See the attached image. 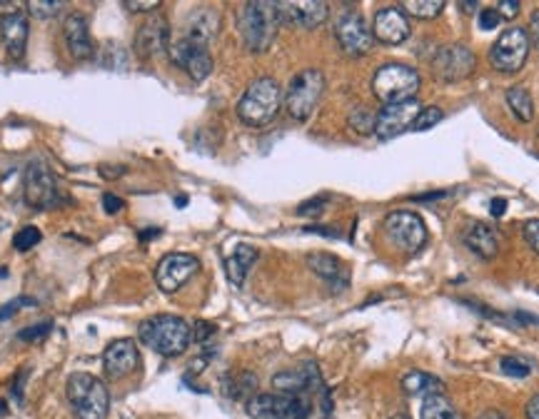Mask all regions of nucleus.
Returning a JSON list of instances; mask_svg holds the SVG:
<instances>
[{
	"label": "nucleus",
	"instance_id": "f257e3e1",
	"mask_svg": "<svg viewBox=\"0 0 539 419\" xmlns=\"http://www.w3.org/2000/svg\"><path fill=\"white\" fill-rule=\"evenodd\" d=\"M138 337L145 348H150L163 357L182 355L192 339L190 324L175 314H156L138 324Z\"/></svg>",
	"mask_w": 539,
	"mask_h": 419
},
{
	"label": "nucleus",
	"instance_id": "f03ea898",
	"mask_svg": "<svg viewBox=\"0 0 539 419\" xmlns=\"http://www.w3.org/2000/svg\"><path fill=\"white\" fill-rule=\"evenodd\" d=\"M282 25L277 3H245L238 13V28L242 43L250 53H265L273 46Z\"/></svg>",
	"mask_w": 539,
	"mask_h": 419
},
{
	"label": "nucleus",
	"instance_id": "7ed1b4c3",
	"mask_svg": "<svg viewBox=\"0 0 539 419\" xmlns=\"http://www.w3.org/2000/svg\"><path fill=\"white\" fill-rule=\"evenodd\" d=\"M65 395L71 402L72 412L78 419H105L110 409V392L105 382L88 374V372H75L68 377Z\"/></svg>",
	"mask_w": 539,
	"mask_h": 419
},
{
	"label": "nucleus",
	"instance_id": "20e7f679",
	"mask_svg": "<svg viewBox=\"0 0 539 419\" xmlns=\"http://www.w3.org/2000/svg\"><path fill=\"white\" fill-rule=\"evenodd\" d=\"M282 105V88L273 78H257L238 103V118L250 128H263L275 120Z\"/></svg>",
	"mask_w": 539,
	"mask_h": 419
},
{
	"label": "nucleus",
	"instance_id": "39448f33",
	"mask_svg": "<svg viewBox=\"0 0 539 419\" xmlns=\"http://www.w3.org/2000/svg\"><path fill=\"white\" fill-rule=\"evenodd\" d=\"M422 78L415 68L402 65V63H390L383 65L372 78V93L384 105H397V103H409L419 93Z\"/></svg>",
	"mask_w": 539,
	"mask_h": 419
},
{
	"label": "nucleus",
	"instance_id": "423d86ee",
	"mask_svg": "<svg viewBox=\"0 0 539 419\" xmlns=\"http://www.w3.org/2000/svg\"><path fill=\"white\" fill-rule=\"evenodd\" d=\"M324 93V75L317 68H307V71L298 72L290 80L288 90H285V108L295 120L305 122L310 118L320 97Z\"/></svg>",
	"mask_w": 539,
	"mask_h": 419
},
{
	"label": "nucleus",
	"instance_id": "0eeeda50",
	"mask_svg": "<svg viewBox=\"0 0 539 419\" xmlns=\"http://www.w3.org/2000/svg\"><path fill=\"white\" fill-rule=\"evenodd\" d=\"M248 415L252 419H307L310 399L305 395H255L248 399Z\"/></svg>",
	"mask_w": 539,
	"mask_h": 419
},
{
	"label": "nucleus",
	"instance_id": "6e6552de",
	"mask_svg": "<svg viewBox=\"0 0 539 419\" xmlns=\"http://www.w3.org/2000/svg\"><path fill=\"white\" fill-rule=\"evenodd\" d=\"M384 235L395 245L397 250L415 255L425 247L427 242V228L422 222V217L408 210H395L384 217Z\"/></svg>",
	"mask_w": 539,
	"mask_h": 419
},
{
	"label": "nucleus",
	"instance_id": "1a4fd4ad",
	"mask_svg": "<svg viewBox=\"0 0 539 419\" xmlns=\"http://www.w3.org/2000/svg\"><path fill=\"white\" fill-rule=\"evenodd\" d=\"M529 38L525 28H507L502 36L494 40L490 50V63L494 71L517 72L527 63Z\"/></svg>",
	"mask_w": 539,
	"mask_h": 419
},
{
	"label": "nucleus",
	"instance_id": "9d476101",
	"mask_svg": "<svg viewBox=\"0 0 539 419\" xmlns=\"http://www.w3.org/2000/svg\"><path fill=\"white\" fill-rule=\"evenodd\" d=\"M21 3L0 0V40L15 60L23 58L28 46V11Z\"/></svg>",
	"mask_w": 539,
	"mask_h": 419
},
{
	"label": "nucleus",
	"instance_id": "9b49d317",
	"mask_svg": "<svg viewBox=\"0 0 539 419\" xmlns=\"http://www.w3.org/2000/svg\"><path fill=\"white\" fill-rule=\"evenodd\" d=\"M198 270H200V260H198L195 255H188V252H170L156 267L157 288L163 289L165 295H173V292H178Z\"/></svg>",
	"mask_w": 539,
	"mask_h": 419
},
{
	"label": "nucleus",
	"instance_id": "f8f14e48",
	"mask_svg": "<svg viewBox=\"0 0 539 419\" xmlns=\"http://www.w3.org/2000/svg\"><path fill=\"white\" fill-rule=\"evenodd\" d=\"M58 182L46 163H30L25 170V203L36 210H48L58 203Z\"/></svg>",
	"mask_w": 539,
	"mask_h": 419
},
{
	"label": "nucleus",
	"instance_id": "ddd939ff",
	"mask_svg": "<svg viewBox=\"0 0 539 419\" xmlns=\"http://www.w3.org/2000/svg\"><path fill=\"white\" fill-rule=\"evenodd\" d=\"M170 60L182 68V71L190 75L195 83L205 80L210 72H213V58L207 53V46H200L195 40H188V38H180L178 43H173L168 48Z\"/></svg>",
	"mask_w": 539,
	"mask_h": 419
},
{
	"label": "nucleus",
	"instance_id": "4468645a",
	"mask_svg": "<svg viewBox=\"0 0 539 419\" xmlns=\"http://www.w3.org/2000/svg\"><path fill=\"white\" fill-rule=\"evenodd\" d=\"M335 38L340 43V48L345 50L348 55H367L372 50V43H375V36L372 30L365 23V18L358 15V13H345L335 25Z\"/></svg>",
	"mask_w": 539,
	"mask_h": 419
},
{
	"label": "nucleus",
	"instance_id": "2eb2a0df",
	"mask_svg": "<svg viewBox=\"0 0 539 419\" xmlns=\"http://www.w3.org/2000/svg\"><path fill=\"white\" fill-rule=\"evenodd\" d=\"M417 100H409V103H397V105H384L377 118H375V135L380 140H392L397 135H402L405 130H412V122L419 115Z\"/></svg>",
	"mask_w": 539,
	"mask_h": 419
},
{
	"label": "nucleus",
	"instance_id": "dca6fc26",
	"mask_svg": "<svg viewBox=\"0 0 539 419\" xmlns=\"http://www.w3.org/2000/svg\"><path fill=\"white\" fill-rule=\"evenodd\" d=\"M475 65H477V60L467 46H447V48L437 50V55H434V72L447 83L469 78Z\"/></svg>",
	"mask_w": 539,
	"mask_h": 419
},
{
	"label": "nucleus",
	"instance_id": "f3484780",
	"mask_svg": "<svg viewBox=\"0 0 539 419\" xmlns=\"http://www.w3.org/2000/svg\"><path fill=\"white\" fill-rule=\"evenodd\" d=\"M138 365H140V352H138L135 339H131V337H122V339L110 342L108 349L103 352V370L115 382L132 374V372L138 370Z\"/></svg>",
	"mask_w": 539,
	"mask_h": 419
},
{
	"label": "nucleus",
	"instance_id": "a211bd4d",
	"mask_svg": "<svg viewBox=\"0 0 539 419\" xmlns=\"http://www.w3.org/2000/svg\"><path fill=\"white\" fill-rule=\"evenodd\" d=\"M372 36L377 38L384 46H400L409 38V21L400 8H383L375 15V25H372Z\"/></svg>",
	"mask_w": 539,
	"mask_h": 419
},
{
	"label": "nucleus",
	"instance_id": "6ab92c4d",
	"mask_svg": "<svg viewBox=\"0 0 539 419\" xmlns=\"http://www.w3.org/2000/svg\"><path fill=\"white\" fill-rule=\"evenodd\" d=\"M63 38H65V46L71 50L72 58L88 60L96 55V46H93V38H90V25L83 13H71L63 23Z\"/></svg>",
	"mask_w": 539,
	"mask_h": 419
},
{
	"label": "nucleus",
	"instance_id": "aec40b11",
	"mask_svg": "<svg viewBox=\"0 0 539 419\" xmlns=\"http://www.w3.org/2000/svg\"><path fill=\"white\" fill-rule=\"evenodd\" d=\"M280 8V18L282 23L298 25L305 30H312L317 25H323L330 15L327 3H315V0H305V3H277Z\"/></svg>",
	"mask_w": 539,
	"mask_h": 419
},
{
	"label": "nucleus",
	"instance_id": "412c9836",
	"mask_svg": "<svg viewBox=\"0 0 539 419\" xmlns=\"http://www.w3.org/2000/svg\"><path fill=\"white\" fill-rule=\"evenodd\" d=\"M170 48V28L165 18H150L147 23L140 25L138 36H135V50L138 55L143 58H150V55H157L163 50Z\"/></svg>",
	"mask_w": 539,
	"mask_h": 419
},
{
	"label": "nucleus",
	"instance_id": "4be33fe9",
	"mask_svg": "<svg viewBox=\"0 0 539 419\" xmlns=\"http://www.w3.org/2000/svg\"><path fill=\"white\" fill-rule=\"evenodd\" d=\"M307 267L317 277H323L324 282H330L333 288H345L348 285V270L340 257L330 252H312L307 255Z\"/></svg>",
	"mask_w": 539,
	"mask_h": 419
},
{
	"label": "nucleus",
	"instance_id": "5701e85b",
	"mask_svg": "<svg viewBox=\"0 0 539 419\" xmlns=\"http://www.w3.org/2000/svg\"><path fill=\"white\" fill-rule=\"evenodd\" d=\"M273 387L285 392V395H302L312 387H320L323 390V382H320V374H317V367H310V370H288L280 372L273 377Z\"/></svg>",
	"mask_w": 539,
	"mask_h": 419
},
{
	"label": "nucleus",
	"instance_id": "b1692460",
	"mask_svg": "<svg viewBox=\"0 0 539 419\" xmlns=\"http://www.w3.org/2000/svg\"><path fill=\"white\" fill-rule=\"evenodd\" d=\"M257 257H260V252L255 250L252 245H238L225 257V275H228V280L235 288H240L245 282V277L250 272L252 264L257 263Z\"/></svg>",
	"mask_w": 539,
	"mask_h": 419
},
{
	"label": "nucleus",
	"instance_id": "393cba45",
	"mask_svg": "<svg viewBox=\"0 0 539 419\" xmlns=\"http://www.w3.org/2000/svg\"><path fill=\"white\" fill-rule=\"evenodd\" d=\"M402 390H405L409 397H422V399H427V397L444 395V382L440 377H434V374L412 370L402 377Z\"/></svg>",
	"mask_w": 539,
	"mask_h": 419
},
{
	"label": "nucleus",
	"instance_id": "a878e982",
	"mask_svg": "<svg viewBox=\"0 0 539 419\" xmlns=\"http://www.w3.org/2000/svg\"><path fill=\"white\" fill-rule=\"evenodd\" d=\"M217 33V18L215 13L207 11V8H200V11L192 13L190 23H188V33L185 38L188 40H195L200 46H207Z\"/></svg>",
	"mask_w": 539,
	"mask_h": 419
},
{
	"label": "nucleus",
	"instance_id": "bb28decb",
	"mask_svg": "<svg viewBox=\"0 0 539 419\" xmlns=\"http://www.w3.org/2000/svg\"><path fill=\"white\" fill-rule=\"evenodd\" d=\"M465 245H467L475 255L484 257V260L494 257L497 250H500L497 235H494V230L487 228V225H472V228L467 230V235H465Z\"/></svg>",
	"mask_w": 539,
	"mask_h": 419
},
{
	"label": "nucleus",
	"instance_id": "cd10ccee",
	"mask_svg": "<svg viewBox=\"0 0 539 419\" xmlns=\"http://www.w3.org/2000/svg\"><path fill=\"white\" fill-rule=\"evenodd\" d=\"M422 419H462V415L457 412L455 405L444 395H434L422 399Z\"/></svg>",
	"mask_w": 539,
	"mask_h": 419
},
{
	"label": "nucleus",
	"instance_id": "c85d7f7f",
	"mask_svg": "<svg viewBox=\"0 0 539 419\" xmlns=\"http://www.w3.org/2000/svg\"><path fill=\"white\" fill-rule=\"evenodd\" d=\"M507 105L515 113V118L522 120V122H529L535 118V103H532V96L525 88H510L507 90Z\"/></svg>",
	"mask_w": 539,
	"mask_h": 419
},
{
	"label": "nucleus",
	"instance_id": "c756f323",
	"mask_svg": "<svg viewBox=\"0 0 539 419\" xmlns=\"http://www.w3.org/2000/svg\"><path fill=\"white\" fill-rule=\"evenodd\" d=\"M400 11L405 15H412V18H419V21H432L444 11V0H425V3L422 0H405L400 5Z\"/></svg>",
	"mask_w": 539,
	"mask_h": 419
},
{
	"label": "nucleus",
	"instance_id": "7c9ffc66",
	"mask_svg": "<svg viewBox=\"0 0 539 419\" xmlns=\"http://www.w3.org/2000/svg\"><path fill=\"white\" fill-rule=\"evenodd\" d=\"M40 239H43L40 230L33 228V225H25V228H21L18 232H15V238H13V247H15L18 252H28V250H33Z\"/></svg>",
	"mask_w": 539,
	"mask_h": 419
},
{
	"label": "nucleus",
	"instance_id": "2f4dec72",
	"mask_svg": "<svg viewBox=\"0 0 539 419\" xmlns=\"http://www.w3.org/2000/svg\"><path fill=\"white\" fill-rule=\"evenodd\" d=\"M255 387H257V380H255L252 374H248V372H242L238 380H235V377H230L228 380V395L235 397V399H240V397L252 395V392H255Z\"/></svg>",
	"mask_w": 539,
	"mask_h": 419
},
{
	"label": "nucleus",
	"instance_id": "473e14b6",
	"mask_svg": "<svg viewBox=\"0 0 539 419\" xmlns=\"http://www.w3.org/2000/svg\"><path fill=\"white\" fill-rule=\"evenodd\" d=\"M25 8L36 18H53V15H58L60 8H65V3H60V0H30V3H25Z\"/></svg>",
	"mask_w": 539,
	"mask_h": 419
},
{
	"label": "nucleus",
	"instance_id": "72a5a7b5",
	"mask_svg": "<svg viewBox=\"0 0 539 419\" xmlns=\"http://www.w3.org/2000/svg\"><path fill=\"white\" fill-rule=\"evenodd\" d=\"M442 120V110L434 108V105H430V108H422L419 110V115L415 118V122H412V130H430V128H434L437 122Z\"/></svg>",
	"mask_w": 539,
	"mask_h": 419
},
{
	"label": "nucleus",
	"instance_id": "f704fd0d",
	"mask_svg": "<svg viewBox=\"0 0 539 419\" xmlns=\"http://www.w3.org/2000/svg\"><path fill=\"white\" fill-rule=\"evenodd\" d=\"M375 118L377 115H372L367 108H358L350 115V125L358 132H362V135H367V132H375Z\"/></svg>",
	"mask_w": 539,
	"mask_h": 419
},
{
	"label": "nucleus",
	"instance_id": "c9c22d12",
	"mask_svg": "<svg viewBox=\"0 0 539 419\" xmlns=\"http://www.w3.org/2000/svg\"><path fill=\"white\" fill-rule=\"evenodd\" d=\"M500 367H502L504 374H510V377H529V372H532V367H529L527 362L519 357H502L500 359Z\"/></svg>",
	"mask_w": 539,
	"mask_h": 419
},
{
	"label": "nucleus",
	"instance_id": "e433bc0d",
	"mask_svg": "<svg viewBox=\"0 0 539 419\" xmlns=\"http://www.w3.org/2000/svg\"><path fill=\"white\" fill-rule=\"evenodd\" d=\"M50 330H53V323L30 324V327H25V330H21V332H18V339H21V342H38V339L48 337Z\"/></svg>",
	"mask_w": 539,
	"mask_h": 419
},
{
	"label": "nucleus",
	"instance_id": "4c0bfd02",
	"mask_svg": "<svg viewBox=\"0 0 539 419\" xmlns=\"http://www.w3.org/2000/svg\"><path fill=\"white\" fill-rule=\"evenodd\" d=\"M215 335H217V327L213 323H205V320H200V323H195V327H192V339H195V342H200V345H205L207 339H213Z\"/></svg>",
	"mask_w": 539,
	"mask_h": 419
},
{
	"label": "nucleus",
	"instance_id": "58836bf2",
	"mask_svg": "<svg viewBox=\"0 0 539 419\" xmlns=\"http://www.w3.org/2000/svg\"><path fill=\"white\" fill-rule=\"evenodd\" d=\"M500 23H502L500 13L494 11V8H482V13H479V28L482 30H494Z\"/></svg>",
	"mask_w": 539,
	"mask_h": 419
},
{
	"label": "nucleus",
	"instance_id": "ea45409f",
	"mask_svg": "<svg viewBox=\"0 0 539 419\" xmlns=\"http://www.w3.org/2000/svg\"><path fill=\"white\" fill-rule=\"evenodd\" d=\"M30 305H36V299H28V297L13 299V302H8V305L0 307V320H8V317H13L21 307H30Z\"/></svg>",
	"mask_w": 539,
	"mask_h": 419
},
{
	"label": "nucleus",
	"instance_id": "a19ab883",
	"mask_svg": "<svg viewBox=\"0 0 539 419\" xmlns=\"http://www.w3.org/2000/svg\"><path fill=\"white\" fill-rule=\"evenodd\" d=\"M324 203H327V195H320V197H312L307 203L299 205V215H320L323 213Z\"/></svg>",
	"mask_w": 539,
	"mask_h": 419
},
{
	"label": "nucleus",
	"instance_id": "79ce46f5",
	"mask_svg": "<svg viewBox=\"0 0 539 419\" xmlns=\"http://www.w3.org/2000/svg\"><path fill=\"white\" fill-rule=\"evenodd\" d=\"M525 239H527L529 247L539 255V220H529L525 225Z\"/></svg>",
	"mask_w": 539,
	"mask_h": 419
},
{
	"label": "nucleus",
	"instance_id": "37998d69",
	"mask_svg": "<svg viewBox=\"0 0 539 419\" xmlns=\"http://www.w3.org/2000/svg\"><path fill=\"white\" fill-rule=\"evenodd\" d=\"M103 207H105V213H108V215H118V213H122L125 203L120 200L118 195L108 192V195H103Z\"/></svg>",
	"mask_w": 539,
	"mask_h": 419
},
{
	"label": "nucleus",
	"instance_id": "c03bdc74",
	"mask_svg": "<svg viewBox=\"0 0 539 419\" xmlns=\"http://www.w3.org/2000/svg\"><path fill=\"white\" fill-rule=\"evenodd\" d=\"M125 8H131L132 13H145L160 8V0H125Z\"/></svg>",
	"mask_w": 539,
	"mask_h": 419
},
{
	"label": "nucleus",
	"instance_id": "a18cd8bd",
	"mask_svg": "<svg viewBox=\"0 0 539 419\" xmlns=\"http://www.w3.org/2000/svg\"><path fill=\"white\" fill-rule=\"evenodd\" d=\"M519 0H502L500 5H497V13H500V18H515L517 13H519Z\"/></svg>",
	"mask_w": 539,
	"mask_h": 419
},
{
	"label": "nucleus",
	"instance_id": "49530a36",
	"mask_svg": "<svg viewBox=\"0 0 539 419\" xmlns=\"http://www.w3.org/2000/svg\"><path fill=\"white\" fill-rule=\"evenodd\" d=\"M529 43L539 50V11L532 13V21H529V30H527Z\"/></svg>",
	"mask_w": 539,
	"mask_h": 419
},
{
	"label": "nucleus",
	"instance_id": "de8ad7c7",
	"mask_svg": "<svg viewBox=\"0 0 539 419\" xmlns=\"http://www.w3.org/2000/svg\"><path fill=\"white\" fill-rule=\"evenodd\" d=\"M490 210L494 217H502L504 213H507V200H502V197H494L490 203Z\"/></svg>",
	"mask_w": 539,
	"mask_h": 419
},
{
	"label": "nucleus",
	"instance_id": "09e8293b",
	"mask_svg": "<svg viewBox=\"0 0 539 419\" xmlns=\"http://www.w3.org/2000/svg\"><path fill=\"white\" fill-rule=\"evenodd\" d=\"M525 412H527V419H539V395H535L529 399Z\"/></svg>",
	"mask_w": 539,
	"mask_h": 419
},
{
	"label": "nucleus",
	"instance_id": "8fccbe9b",
	"mask_svg": "<svg viewBox=\"0 0 539 419\" xmlns=\"http://www.w3.org/2000/svg\"><path fill=\"white\" fill-rule=\"evenodd\" d=\"M477 419H507L502 415V412H497V409H487V412H484V415H479Z\"/></svg>",
	"mask_w": 539,
	"mask_h": 419
},
{
	"label": "nucleus",
	"instance_id": "3c124183",
	"mask_svg": "<svg viewBox=\"0 0 539 419\" xmlns=\"http://www.w3.org/2000/svg\"><path fill=\"white\" fill-rule=\"evenodd\" d=\"M157 235H160V230H157V228H147V230H145V232H140V239H143V242H145V239L157 238Z\"/></svg>",
	"mask_w": 539,
	"mask_h": 419
},
{
	"label": "nucleus",
	"instance_id": "603ef678",
	"mask_svg": "<svg viewBox=\"0 0 539 419\" xmlns=\"http://www.w3.org/2000/svg\"><path fill=\"white\" fill-rule=\"evenodd\" d=\"M459 8H465V13H472V8H477V3H459Z\"/></svg>",
	"mask_w": 539,
	"mask_h": 419
},
{
	"label": "nucleus",
	"instance_id": "864d4df0",
	"mask_svg": "<svg viewBox=\"0 0 539 419\" xmlns=\"http://www.w3.org/2000/svg\"><path fill=\"white\" fill-rule=\"evenodd\" d=\"M5 277H8V270H5V267H0V280H5Z\"/></svg>",
	"mask_w": 539,
	"mask_h": 419
},
{
	"label": "nucleus",
	"instance_id": "5fc2aeb1",
	"mask_svg": "<svg viewBox=\"0 0 539 419\" xmlns=\"http://www.w3.org/2000/svg\"><path fill=\"white\" fill-rule=\"evenodd\" d=\"M392 419H409V417H408V415H395Z\"/></svg>",
	"mask_w": 539,
	"mask_h": 419
}]
</instances>
